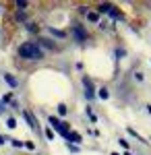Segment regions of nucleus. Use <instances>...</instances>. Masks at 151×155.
Instances as JSON below:
<instances>
[{
    "instance_id": "obj_1",
    "label": "nucleus",
    "mask_w": 151,
    "mask_h": 155,
    "mask_svg": "<svg viewBox=\"0 0 151 155\" xmlns=\"http://www.w3.org/2000/svg\"><path fill=\"white\" fill-rule=\"evenodd\" d=\"M19 56L25 60H42L44 58V50L39 48L35 41H27L19 46Z\"/></svg>"
},
{
    "instance_id": "obj_2",
    "label": "nucleus",
    "mask_w": 151,
    "mask_h": 155,
    "mask_svg": "<svg viewBox=\"0 0 151 155\" xmlns=\"http://www.w3.org/2000/svg\"><path fill=\"white\" fill-rule=\"evenodd\" d=\"M50 124H52V126H54V128H56L62 137H66V134H69V124H66V122H60L58 118L50 116Z\"/></svg>"
},
{
    "instance_id": "obj_3",
    "label": "nucleus",
    "mask_w": 151,
    "mask_h": 155,
    "mask_svg": "<svg viewBox=\"0 0 151 155\" xmlns=\"http://www.w3.org/2000/svg\"><path fill=\"white\" fill-rule=\"evenodd\" d=\"M83 85H85V97H87V99H93V97H95V93H93V83H91V79L83 77Z\"/></svg>"
},
{
    "instance_id": "obj_4",
    "label": "nucleus",
    "mask_w": 151,
    "mask_h": 155,
    "mask_svg": "<svg viewBox=\"0 0 151 155\" xmlns=\"http://www.w3.org/2000/svg\"><path fill=\"white\" fill-rule=\"evenodd\" d=\"M25 118H27V122H29V126H31L33 130H37V132H39V126H37V120L33 118V114H31V112H25Z\"/></svg>"
},
{
    "instance_id": "obj_5",
    "label": "nucleus",
    "mask_w": 151,
    "mask_h": 155,
    "mask_svg": "<svg viewBox=\"0 0 151 155\" xmlns=\"http://www.w3.org/2000/svg\"><path fill=\"white\" fill-rule=\"evenodd\" d=\"M4 81H6V83L11 85L12 89H17V87H19V81H17L15 77H11V74H6V72H4Z\"/></svg>"
},
{
    "instance_id": "obj_6",
    "label": "nucleus",
    "mask_w": 151,
    "mask_h": 155,
    "mask_svg": "<svg viewBox=\"0 0 151 155\" xmlns=\"http://www.w3.org/2000/svg\"><path fill=\"white\" fill-rule=\"evenodd\" d=\"M72 31H75V35H77V39H79V41H83V39H85V37H87V33H85V31H83L81 27H75V29H72Z\"/></svg>"
},
{
    "instance_id": "obj_7",
    "label": "nucleus",
    "mask_w": 151,
    "mask_h": 155,
    "mask_svg": "<svg viewBox=\"0 0 151 155\" xmlns=\"http://www.w3.org/2000/svg\"><path fill=\"white\" fill-rule=\"evenodd\" d=\"M66 139L72 141V143H81V134H79V132H69V134H66Z\"/></svg>"
},
{
    "instance_id": "obj_8",
    "label": "nucleus",
    "mask_w": 151,
    "mask_h": 155,
    "mask_svg": "<svg viewBox=\"0 0 151 155\" xmlns=\"http://www.w3.org/2000/svg\"><path fill=\"white\" fill-rule=\"evenodd\" d=\"M97 95H99V99H108L110 93H108V89H106V87H102V89H97Z\"/></svg>"
},
{
    "instance_id": "obj_9",
    "label": "nucleus",
    "mask_w": 151,
    "mask_h": 155,
    "mask_svg": "<svg viewBox=\"0 0 151 155\" xmlns=\"http://www.w3.org/2000/svg\"><path fill=\"white\" fill-rule=\"evenodd\" d=\"M112 8H114L112 4H99V8H97V11H99V12H110Z\"/></svg>"
},
{
    "instance_id": "obj_10",
    "label": "nucleus",
    "mask_w": 151,
    "mask_h": 155,
    "mask_svg": "<svg viewBox=\"0 0 151 155\" xmlns=\"http://www.w3.org/2000/svg\"><path fill=\"white\" fill-rule=\"evenodd\" d=\"M66 112H69V110H66V106H64V104H60V106H58V114H60V116H64Z\"/></svg>"
},
{
    "instance_id": "obj_11",
    "label": "nucleus",
    "mask_w": 151,
    "mask_h": 155,
    "mask_svg": "<svg viewBox=\"0 0 151 155\" xmlns=\"http://www.w3.org/2000/svg\"><path fill=\"white\" fill-rule=\"evenodd\" d=\"M6 126H8V128H15V126H17V120H15V118H8V120H6Z\"/></svg>"
},
{
    "instance_id": "obj_12",
    "label": "nucleus",
    "mask_w": 151,
    "mask_h": 155,
    "mask_svg": "<svg viewBox=\"0 0 151 155\" xmlns=\"http://www.w3.org/2000/svg\"><path fill=\"white\" fill-rule=\"evenodd\" d=\"M50 31H52L54 35H58V37H64V35H66V33H64V31H60V29H50Z\"/></svg>"
},
{
    "instance_id": "obj_13",
    "label": "nucleus",
    "mask_w": 151,
    "mask_h": 155,
    "mask_svg": "<svg viewBox=\"0 0 151 155\" xmlns=\"http://www.w3.org/2000/svg\"><path fill=\"white\" fill-rule=\"evenodd\" d=\"M87 116H89V118H91V122H97V116H95V114H93L91 110H89V107H87Z\"/></svg>"
},
{
    "instance_id": "obj_14",
    "label": "nucleus",
    "mask_w": 151,
    "mask_h": 155,
    "mask_svg": "<svg viewBox=\"0 0 151 155\" xmlns=\"http://www.w3.org/2000/svg\"><path fill=\"white\" fill-rule=\"evenodd\" d=\"M87 19L89 21H97V12H87Z\"/></svg>"
},
{
    "instance_id": "obj_15",
    "label": "nucleus",
    "mask_w": 151,
    "mask_h": 155,
    "mask_svg": "<svg viewBox=\"0 0 151 155\" xmlns=\"http://www.w3.org/2000/svg\"><path fill=\"white\" fill-rule=\"evenodd\" d=\"M128 132H130L133 137H137V141H143V139H141L139 134H137V130H135V128H128ZM143 143H145V141H143Z\"/></svg>"
},
{
    "instance_id": "obj_16",
    "label": "nucleus",
    "mask_w": 151,
    "mask_h": 155,
    "mask_svg": "<svg viewBox=\"0 0 151 155\" xmlns=\"http://www.w3.org/2000/svg\"><path fill=\"white\" fill-rule=\"evenodd\" d=\"M46 137H48V141H54V132L50 130V128L46 130Z\"/></svg>"
},
{
    "instance_id": "obj_17",
    "label": "nucleus",
    "mask_w": 151,
    "mask_h": 155,
    "mask_svg": "<svg viewBox=\"0 0 151 155\" xmlns=\"http://www.w3.org/2000/svg\"><path fill=\"white\" fill-rule=\"evenodd\" d=\"M11 143L15 145V147H23V143H21V141H17V139H11Z\"/></svg>"
},
{
    "instance_id": "obj_18",
    "label": "nucleus",
    "mask_w": 151,
    "mask_h": 155,
    "mask_svg": "<svg viewBox=\"0 0 151 155\" xmlns=\"http://www.w3.org/2000/svg\"><path fill=\"white\" fill-rule=\"evenodd\" d=\"M110 15H112V17H114V19H120V12H118V11H114V8H112V11H110Z\"/></svg>"
},
{
    "instance_id": "obj_19",
    "label": "nucleus",
    "mask_w": 151,
    "mask_h": 155,
    "mask_svg": "<svg viewBox=\"0 0 151 155\" xmlns=\"http://www.w3.org/2000/svg\"><path fill=\"white\" fill-rule=\"evenodd\" d=\"M118 143H120V147H124V149H126V151H128V143H126V141H124V139H120Z\"/></svg>"
},
{
    "instance_id": "obj_20",
    "label": "nucleus",
    "mask_w": 151,
    "mask_h": 155,
    "mask_svg": "<svg viewBox=\"0 0 151 155\" xmlns=\"http://www.w3.org/2000/svg\"><path fill=\"white\" fill-rule=\"evenodd\" d=\"M23 147H27V149H31V151L35 149V145H33V143H23Z\"/></svg>"
},
{
    "instance_id": "obj_21",
    "label": "nucleus",
    "mask_w": 151,
    "mask_h": 155,
    "mask_svg": "<svg viewBox=\"0 0 151 155\" xmlns=\"http://www.w3.org/2000/svg\"><path fill=\"white\" fill-rule=\"evenodd\" d=\"M6 141H8V139H4V137L0 134V145H4V143H6Z\"/></svg>"
},
{
    "instance_id": "obj_22",
    "label": "nucleus",
    "mask_w": 151,
    "mask_h": 155,
    "mask_svg": "<svg viewBox=\"0 0 151 155\" xmlns=\"http://www.w3.org/2000/svg\"><path fill=\"white\" fill-rule=\"evenodd\" d=\"M147 112H149V114H151V106H147Z\"/></svg>"
},
{
    "instance_id": "obj_23",
    "label": "nucleus",
    "mask_w": 151,
    "mask_h": 155,
    "mask_svg": "<svg viewBox=\"0 0 151 155\" xmlns=\"http://www.w3.org/2000/svg\"><path fill=\"white\" fill-rule=\"evenodd\" d=\"M124 155H133V153H130V151H124Z\"/></svg>"
},
{
    "instance_id": "obj_24",
    "label": "nucleus",
    "mask_w": 151,
    "mask_h": 155,
    "mask_svg": "<svg viewBox=\"0 0 151 155\" xmlns=\"http://www.w3.org/2000/svg\"><path fill=\"white\" fill-rule=\"evenodd\" d=\"M112 155H118V153H112Z\"/></svg>"
},
{
    "instance_id": "obj_25",
    "label": "nucleus",
    "mask_w": 151,
    "mask_h": 155,
    "mask_svg": "<svg viewBox=\"0 0 151 155\" xmlns=\"http://www.w3.org/2000/svg\"><path fill=\"white\" fill-rule=\"evenodd\" d=\"M0 11H2V8H0Z\"/></svg>"
}]
</instances>
